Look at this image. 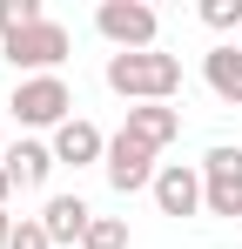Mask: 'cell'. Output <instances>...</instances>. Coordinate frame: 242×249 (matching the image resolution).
Returning <instances> with one entry per match:
<instances>
[{"instance_id": "obj_1", "label": "cell", "mask_w": 242, "mask_h": 249, "mask_svg": "<svg viewBox=\"0 0 242 249\" xmlns=\"http://www.w3.org/2000/svg\"><path fill=\"white\" fill-rule=\"evenodd\" d=\"M101 74H108V88L128 108H148V101H175L182 94V61L161 54V47H148V54H108Z\"/></svg>"}, {"instance_id": "obj_2", "label": "cell", "mask_w": 242, "mask_h": 249, "mask_svg": "<svg viewBox=\"0 0 242 249\" xmlns=\"http://www.w3.org/2000/svg\"><path fill=\"white\" fill-rule=\"evenodd\" d=\"M0 54L20 68V81H27V74H61V61L74 54V34H68V27L47 14V20H34V27L7 34V41H0Z\"/></svg>"}, {"instance_id": "obj_3", "label": "cell", "mask_w": 242, "mask_h": 249, "mask_svg": "<svg viewBox=\"0 0 242 249\" xmlns=\"http://www.w3.org/2000/svg\"><path fill=\"white\" fill-rule=\"evenodd\" d=\"M7 108H14L20 128H68L74 122V88L61 81V74H27Z\"/></svg>"}, {"instance_id": "obj_4", "label": "cell", "mask_w": 242, "mask_h": 249, "mask_svg": "<svg viewBox=\"0 0 242 249\" xmlns=\"http://www.w3.org/2000/svg\"><path fill=\"white\" fill-rule=\"evenodd\" d=\"M94 34L115 54H148L155 34H161V20H155V7H141V0H101L94 7Z\"/></svg>"}, {"instance_id": "obj_5", "label": "cell", "mask_w": 242, "mask_h": 249, "mask_svg": "<svg viewBox=\"0 0 242 249\" xmlns=\"http://www.w3.org/2000/svg\"><path fill=\"white\" fill-rule=\"evenodd\" d=\"M202 209L208 215H222V222H236L242 215V148H208L202 155Z\"/></svg>"}, {"instance_id": "obj_6", "label": "cell", "mask_w": 242, "mask_h": 249, "mask_svg": "<svg viewBox=\"0 0 242 249\" xmlns=\"http://www.w3.org/2000/svg\"><path fill=\"white\" fill-rule=\"evenodd\" d=\"M101 175H108V189L115 196H135V189H155V148H141V142H128V135H108V162H101Z\"/></svg>"}, {"instance_id": "obj_7", "label": "cell", "mask_w": 242, "mask_h": 249, "mask_svg": "<svg viewBox=\"0 0 242 249\" xmlns=\"http://www.w3.org/2000/svg\"><path fill=\"white\" fill-rule=\"evenodd\" d=\"M148 196H155L161 215H195L202 209V162H161Z\"/></svg>"}, {"instance_id": "obj_8", "label": "cell", "mask_w": 242, "mask_h": 249, "mask_svg": "<svg viewBox=\"0 0 242 249\" xmlns=\"http://www.w3.org/2000/svg\"><path fill=\"white\" fill-rule=\"evenodd\" d=\"M54 162H61V168H94V162H108V135L87 122V115H74L68 128H54Z\"/></svg>"}, {"instance_id": "obj_9", "label": "cell", "mask_w": 242, "mask_h": 249, "mask_svg": "<svg viewBox=\"0 0 242 249\" xmlns=\"http://www.w3.org/2000/svg\"><path fill=\"white\" fill-rule=\"evenodd\" d=\"M121 135L161 155V148H168V142L182 135V108H168V101H148V108H128V115H121Z\"/></svg>"}, {"instance_id": "obj_10", "label": "cell", "mask_w": 242, "mask_h": 249, "mask_svg": "<svg viewBox=\"0 0 242 249\" xmlns=\"http://www.w3.org/2000/svg\"><path fill=\"white\" fill-rule=\"evenodd\" d=\"M202 81L222 108H242V41H222L202 54Z\"/></svg>"}, {"instance_id": "obj_11", "label": "cell", "mask_w": 242, "mask_h": 249, "mask_svg": "<svg viewBox=\"0 0 242 249\" xmlns=\"http://www.w3.org/2000/svg\"><path fill=\"white\" fill-rule=\"evenodd\" d=\"M0 162H7V175H14V189H47V175L61 168L54 162V142H14Z\"/></svg>"}, {"instance_id": "obj_12", "label": "cell", "mask_w": 242, "mask_h": 249, "mask_svg": "<svg viewBox=\"0 0 242 249\" xmlns=\"http://www.w3.org/2000/svg\"><path fill=\"white\" fill-rule=\"evenodd\" d=\"M87 222H94V209L81 202V196H47V209H40V229H47L54 243H81Z\"/></svg>"}, {"instance_id": "obj_13", "label": "cell", "mask_w": 242, "mask_h": 249, "mask_svg": "<svg viewBox=\"0 0 242 249\" xmlns=\"http://www.w3.org/2000/svg\"><path fill=\"white\" fill-rule=\"evenodd\" d=\"M81 249H128V222L121 215H94L87 236H81Z\"/></svg>"}, {"instance_id": "obj_14", "label": "cell", "mask_w": 242, "mask_h": 249, "mask_svg": "<svg viewBox=\"0 0 242 249\" xmlns=\"http://www.w3.org/2000/svg\"><path fill=\"white\" fill-rule=\"evenodd\" d=\"M34 20H47V14H40V0H0V41H7V34H20V27H34Z\"/></svg>"}, {"instance_id": "obj_15", "label": "cell", "mask_w": 242, "mask_h": 249, "mask_svg": "<svg viewBox=\"0 0 242 249\" xmlns=\"http://www.w3.org/2000/svg\"><path fill=\"white\" fill-rule=\"evenodd\" d=\"M202 27H215V34H242V0H202Z\"/></svg>"}, {"instance_id": "obj_16", "label": "cell", "mask_w": 242, "mask_h": 249, "mask_svg": "<svg viewBox=\"0 0 242 249\" xmlns=\"http://www.w3.org/2000/svg\"><path fill=\"white\" fill-rule=\"evenodd\" d=\"M7 249H54V236L40 229V215H20V222H14V243H7Z\"/></svg>"}, {"instance_id": "obj_17", "label": "cell", "mask_w": 242, "mask_h": 249, "mask_svg": "<svg viewBox=\"0 0 242 249\" xmlns=\"http://www.w3.org/2000/svg\"><path fill=\"white\" fill-rule=\"evenodd\" d=\"M14 243V215H7V209H0V249Z\"/></svg>"}, {"instance_id": "obj_18", "label": "cell", "mask_w": 242, "mask_h": 249, "mask_svg": "<svg viewBox=\"0 0 242 249\" xmlns=\"http://www.w3.org/2000/svg\"><path fill=\"white\" fill-rule=\"evenodd\" d=\"M7 196H14V175H7V162H0V209H7Z\"/></svg>"}, {"instance_id": "obj_19", "label": "cell", "mask_w": 242, "mask_h": 249, "mask_svg": "<svg viewBox=\"0 0 242 249\" xmlns=\"http://www.w3.org/2000/svg\"><path fill=\"white\" fill-rule=\"evenodd\" d=\"M0 155H7V128H0Z\"/></svg>"}]
</instances>
